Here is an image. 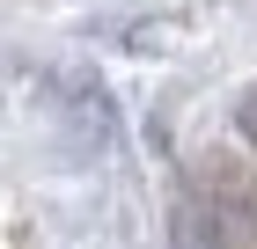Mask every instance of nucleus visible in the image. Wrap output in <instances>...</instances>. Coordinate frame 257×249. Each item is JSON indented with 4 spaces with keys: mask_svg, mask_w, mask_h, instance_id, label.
Masks as SVG:
<instances>
[{
    "mask_svg": "<svg viewBox=\"0 0 257 249\" xmlns=\"http://www.w3.org/2000/svg\"><path fill=\"white\" fill-rule=\"evenodd\" d=\"M177 249H220V234L206 227V212H198V205L177 212Z\"/></svg>",
    "mask_w": 257,
    "mask_h": 249,
    "instance_id": "f257e3e1",
    "label": "nucleus"
},
{
    "mask_svg": "<svg viewBox=\"0 0 257 249\" xmlns=\"http://www.w3.org/2000/svg\"><path fill=\"white\" fill-rule=\"evenodd\" d=\"M235 125H242V139H250V147H257V88H250V96L235 103Z\"/></svg>",
    "mask_w": 257,
    "mask_h": 249,
    "instance_id": "f03ea898",
    "label": "nucleus"
}]
</instances>
